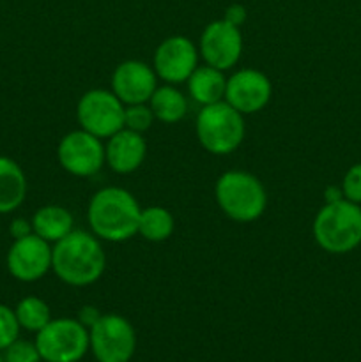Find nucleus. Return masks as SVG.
<instances>
[{
    "mask_svg": "<svg viewBox=\"0 0 361 362\" xmlns=\"http://www.w3.org/2000/svg\"><path fill=\"white\" fill-rule=\"evenodd\" d=\"M246 18H248L246 7L241 6V4H232V6L227 7L223 20L229 21V23L234 25V27H241V25L246 21Z\"/></svg>",
    "mask_w": 361,
    "mask_h": 362,
    "instance_id": "nucleus-26",
    "label": "nucleus"
},
{
    "mask_svg": "<svg viewBox=\"0 0 361 362\" xmlns=\"http://www.w3.org/2000/svg\"><path fill=\"white\" fill-rule=\"evenodd\" d=\"M158 88V76L149 64L142 60H124L112 74V92L124 105L149 103Z\"/></svg>",
    "mask_w": 361,
    "mask_h": 362,
    "instance_id": "nucleus-14",
    "label": "nucleus"
},
{
    "mask_svg": "<svg viewBox=\"0 0 361 362\" xmlns=\"http://www.w3.org/2000/svg\"><path fill=\"white\" fill-rule=\"evenodd\" d=\"M32 230L38 237L53 246L73 232L74 218L62 205H45L32 216Z\"/></svg>",
    "mask_w": 361,
    "mask_h": 362,
    "instance_id": "nucleus-18",
    "label": "nucleus"
},
{
    "mask_svg": "<svg viewBox=\"0 0 361 362\" xmlns=\"http://www.w3.org/2000/svg\"><path fill=\"white\" fill-rule=\"evenodd\" d=\"M243 117L227 101L202 106L195 122V133L202 147L214 156L232 154L243 144L246 133Z\"/></svg>",
    "mask_w": 361,
    "mask_h": 362,
    "instance_id": "nucleus-5",
    "label": "nucleus"
},
{
    "mask_svg": "<svg viewBox=\"0 0 361 362\" xmlns=\"http://www.w3.org/2000/svg\"><path fill=\"white\" fill-rule=\"evenodd\" d=\"M173 216L165 207H145L142 209L138 219V233L149 243H163L173 233Z\"/></svg>",
    "mask_w": 361,
    "mask_h": 362,
    "instance_id": "nucleus-20",
    "label": "nucleus"
},
{
    "mask_svg": "<svg viewBox=\"0 0 361 362\" xmlns=\"http://www.w3.org/2000/svg\"><path fill=\"white\" fill-rule=\"evenodd\" d=\"M124 110L126 105L112 90L92 88L78 101L76 119L80 129L108 140L124 127Z\"/></svg>",
    "mask_w": 361,
    "mask_h": 362,
    "instance_id": "nucleus-7",
    "label": "nucleus"
},
{
    "mask_svg": "<svg viewBox=\"0 0 361 362\" xmlns=\"http://www.w3.org/2000/svg\"><path fill=\"white\" fill-rule=\"evenodd\" d=\"M273 95V85L262 71L239 69L227 78L225 101L243 115L257 113L269 105Z\"/></svg>",
    "mask_w": 361,
    "mask_h": 362,
    "instance_id": "nucleus-13",
    "label": "nucleus"
},
{
    "mask_svg": "<svg viewBox=\"0 0 361 362\" xmlns=\"http://www.w3.org/2000/svg\"><path fill=\"white\" fill-rule=\"evenodd\" d=\"M27 197V177L21 166L7 156H0V214L16 211Z\"/></svg>",
    "mask_w": 361,
    "mask_h": 362,
    "instance_id": "nucleus-17",
    "label": "nucleus"
},
{
    "mask_svg": "<svg viewBox=\"0 0 361 362\" xmlns=\"http://www.w3.org/2000/svg\"><path fill=\"white\" fill-rule=\"evenodd\" d=\"M343 198L354 204H361V163L350 166L342 180Z\"/></svg>",
    "mask_w": 361,
    "mask_h": 362,
    "instance_id": "nucleus-25",
    "label": "nucleus"
},
{
    "mask_svg": "<svg viewBox=\"0 0 361 362\" xmlns=\"http://www.w3.org/2000/svg\"><path fill=\"white\" fill-rule=\"evenodd\" d=\"M324 198H326V204H333V202L343 200V191H342V187L329 186L328 189L324 191Z\"/></svg>",
    "mask_w": 361,
    "mask_h": 362,
    "instance_id": "nucleus-29",
    "label": "nucleus"
},
{
    "mask_svg": "<svg viewBox=\"0 0 361 362\" xmlns=\"http://www.w3.org/2000/svg\"><path fill=\"white\" fill-rule=\"evenodd\" d=\"M88 343L98 362H130L137 350V334L120 315H101L88 329Z\"/></svg>",
    "mask_w": 361,
    "mask_h": 362,
    "instance_id": "nucleus-8",
    "label": "nucleus"
},
{
    "mask_svg": "<svg viewBox=\"0 0 361 362\" xmlns=\"http://www.w3.org/2000/svg\"><path fill=\"white\" fill-rule=\"evenodd\" d=\"M214 197L223 214L237 223L257 221L268 207L264 184L243 170H230L219 175Z\"/></svg>",
    "mask_w": 361,
    "mask_h": 362,
    "instance_id": "nucleus-4",
    "label": "nucleus"
},
{
    "mask_svg": "<svg viewBox=\"0 0 361 362\" xmlns=\"http://www.w3.org/2000/svg\"><path fill=\"white\" fill-rule=\"evenodd\" d=\"M154 119L163 124H176L183 120L188 113V101L176 85H161L149 99Z\"/></svg>",
    "mask_w": 361,
    "mask_h": 362,
    "instance_id": "nucleus-19",
    "label": "nucleus"
},
{
    "mask_svg": "<svg viewBox=\"0 0 361 362\" xmlns=\"http://www.w3.org/2000/svg\"><path fill=\"white\" fill-rule=\"evenodd\" d=\"M198 48L186 35H172L159 42L154 53L156 76L168 85L184 83L198 67Z\"/></svg>",
    "mask_w": 361,
    "mask_h": 362,
    "instance_id": "nucleus-11",
    "label": "nucleus"
},
{
    "mask_svg": "<svg viewBox=\"0 0 361 362\" xmlns=\"http://www.w3.org/2000/svg\"><path fill=\"white\" fill-rule=\"evenodd\" d=\"M142 207L137 198L124 187L110 186L99 189L88 202L87 221L99 240L124 243L138 233Z\"/></svg>",
    "mask_w": 361,
    "mask_h": 362,
    "instance_id": "nucleus-2",
    "label": "nucleus"
},
{
    "mask_svg": "<svg viewBox=\"0 0 361 362\" xmlns=\"http://www.w3.org/2000/svg\"><path fill=\"white\" fill-rule=\"evenodd\" d=\"M0 362H4V357L2 356H0Z\"/></svg>",
    "mask_w": 361,
    "mask_h": 362,
    "instance_id": "nucleus-30",
    "label": "nucleus"
},
{
    "mask_svg": "<svg viewBox=\"0 0 361 362\" xmlns=\"http://www.w3.org/2000/svg\"><path fill=\"white\" fill-rule=\"evenodd\" d=\"M314 239L331 255H345L361 244V207L349 200L324 204L314 219Z\"/></svg>",
    "mask_w": 361,
    "mask_h": 362,
    "instance_id": "nucleus-3",
    "label": "nucleus"
},
{
    "mask_svg": "<svg viewBox=\"0 0 361 362\" xmlns=\"http://www.w3.org/2000/svg\"><path fill=\"white\" fill-rule=\"evenodd\" d=\"M147 156V144L142 133L122 127L105 145V163L120 175L137 172Z\"/></svg>",
    "mask_w": 361,
    "mask_h": 362,
    "instance_id": "nucleus-15",
    "label": "nucleus"
},
{
    "mask_svg": "<svg viewBox=\"0 0 361 362\" xmlns=\"http://www.w3.org/2000/svg\"><path fill=\"white\" fill-rule=\"evenodd\" d=\"M14 313H16L20 327L35 334L52 322V311L48 304L34 296L23 297L14 308Z\"/></svg>",
    "mask_w": 361,
    "mask_h": 362,
    "instance_id": "nucleus-21",
    "label": "nucleus"
},
{
    "mask_svg": "<svg viewBox=\"0 0 361 362\" xmlns=\"http://www.w3.org/2000/svg\"><path fill=\"white\" fill-rule=\"evenodd\" d=\"M106 269V255L94 233L73 230L53 244L52 271L69 286L94 285Z\"/></svg>",
    "mask_w": 361,
    "mask_h": 362,
    "instance_id": "nucleus-1",
    "label": "nucleus"
},
{
    "mask_svg": "<svg viewBox=\"0 0 361 362\" xmlns=\"http://www.w3.org/2000/svg\"><path fill=\"white\" fill-rule=\"evenodd\" d=\"M53 246L35 233L16 239L7 251V271L21 283H35L52 271Z\"/></svg>",
    "mask_w": 361,
    "mask_h": 362,
    "instance_id": "nucleus-10",
    "label": "nucleus"
},
{
    "mask_svg": "<svg viewBox=\"0 0 361 362\" xmlns=\"http://www.w3.org/2000/svg\"><path fill=\"white\" fill-rule=\"evenodd\" d=\"M9 232L11 235H13V239H23V237L30 235V233H34V230H32V221H28V219L25 218H16L11 221V226H9Z\"/></svg>",
    "mask_w": 361,
    "mask_h": 362,
    "instance_id": "nucleus-27",
    "label": "nucleus"
},
{
    "mask_svg": "<svg viewBox=\"0 0 361 362\" xmlns=\"http://www.w3.org/2000/svg\"><path fill=\"white\" fill-rule=\"evenodd\" d=\"M198 53L207 66L219 71L232 69L243 53V35L239 27H234L223 18L211 21L202 32Z\"/></svg>",
    "mask_w": 361,
    "mask_h": 362,
    "instance_id": "nucleus-12",
    "label": "nucleus"
},
{
    "mask_svg": "<svg viewBox=\"0 0 361 362\" xmlns=\"http://www.w3.org/2000/svg\"><path fill=\"white\" fill-rule=\"evenodd\" d=\"M35 346L45 362H78L91 349L88 329L78 318H52L35 336Z\"/></svg>",
    "mask_w": 361,
    "mask_h": 362,
    "instance_id": "nucleus-6",
    "label": "nucleus"
},
{
    "mask_svg": "<svg viewBox=\"0 0 361 362\" xmlns=\"http://www.w3.org/2000/svg\"><path fill=\"white\" fill-rule=\"evenodd\" d=\"M99 317H101V313L94 306H84L80 310V313H78V322L84 324L87 329H91L99 320Z\"/></svg>",
    "mask_w": 361,
    "mask_h": 362,
    "instance_id": "nucleus-28",
    "label": "nucleus"
},
{
    "mask_svg": "<svg viewBox=\"0 0 361 362\" xmlns=\"http://www.w3.org/2000/svg\"><path fill=\"white\" fill-rule=\"evenodd\" d=\"M225 71H219L211 66H198L188 78V92L191 99L200 106L214 105V103L225 101L227 78Z\"/></svg>",
    "mask_w": 361,
    "mask_h": 362,
    "instance_id": "nucleus-16",
    "label": "nucleus"
},
{
    "mask_svg": "<svg viewBox=\"0 0 361 362\" xmlns=\"http://www.w3.org/2000/svg\"><path fill=\"white\" fill-rule=\"evenodd\" d=\"M60 166L74 177H92L105 165V145L101 138L84 129L64 134L57 147Z\"/></svg>",
    "mask_w": 361,
    "mask_h": 362,
    "instance_id": "nucleus-9",
    "label": "nucleus"
},
{
    "mask_svg": "<svg viewBox=\"0 0 361 362\" xmlns=\"http://www.w3.org/2000/svg\"><path fill=\"white\" fill-rule=\"evenodd\" d=\"M4 362H41V356L35 346V341H27V339H20L11 343L6 350H4Z\"/></svg>",
    "mask_w": 361,
    "mask_h": 362,
    "instance_id": "nucleus-24",
    "label": "nucleus"
},
{
    "mask_svg": "<svg viewBox=\"0 0 361 362\" xmlns=\"http://www.w3.org/2000/svg\"><path fill=\"white\" fill-rule=\"evenodd\" d=\"M154 113H152L149 103H140V105H127L124 110V127L137 133L144 134L145 131L151 129L154 122Z\"/></svg>",
    "mask_w": 361,
    "mask_h": 362,
    "instance_id": "nucleus-22",
    "label": "nucleus"
},
{
    "mask_svg": "<svg viewBox=\"0 0 361 362\" xmlns=\"http://www.w3.org/2000/svg\"><path fill=\"white\" fill-rule=\"evenodd\" d=\"M20 329L14 310L6 304H0V352H4L11 343L20 338Z\"/></svg>",
    "mask_w": 361,
    "mask_h": 362,
    "instance_id": "nucleus-23",
    "label": "nucleus"
}]
</instances>
